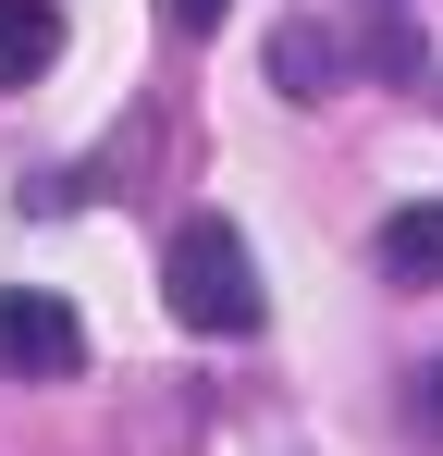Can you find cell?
I'll return each mask as SVG.
<instances>
[{
    "label": "cell",
    "instance_id": "cell-1",
    "mask_svg": "<svg viewBox=\"0 0 443 456\" xmlns=\"http://www.w3.org/2000/svg\"><path fill=\"white\" fill-rule=\"evenodd\" d=\"M160 297H173V321H185V333H222V346H234V333H259V259H246V234L234 223H210V210H197V223H173V247H160Z\"/></svg>",
    "mask_w": 443,
    "mask_h": 456
},
{
    "label": "cell",
    "instance_id": "cell-2",
    "mask_svg": "<svg viewBox=\"0 0 443 456\" xmlns=\"http://www.w3.org/2000/svg\"><path fill=\"white\" fill-rule=\"evenodd\" d=\"M86 370V321L50 284H0V382H74Z\"/></svg>",
    "mask_w": 443,
    "mask_h": 456
},
{
    "label": "cell",
    "instance_id": "cell-3",
    "mask_svg": "<svg viewBox=\"0 0 443 456\" xmlns=\"http://www.w3.org/2000/svg\"><path fill=\"white\" fill-rule=\"evenodd\" d=\"M62 62V0H0V86H37Z\"/></svg>",
    "mask_w": 443,
    "mask_h": 456
},
{
    "label": "cell",
    "instance_id": "cell-4",
    "mask_svg": "<svg viewBox=\"0 0 443 456\" xmlns=\"http://www.w3.org/2000/svg\"><path fill=\"white\" fill-rule=\"evenodd\" d=\"M382 272L394 284H443V198H419V210L382 223Z\"/></svg>",
    "mask_w": 443,
    "mask_h": 456
},
{
    "label": "cell",
    "instance_id": "cell-5",
    "mask_svg": "<svg viewBox=\"0 0 443 456\" xmlns=\"http://www.w3.org/2000/svg\"><path fill=\"white\" fill-rule=\"evenodd\" d=\"M271 75H284V99H320V86L345 75V50H333V37H308V25H284V37H271Z\"/></svg>",
    "mask_w": 443,
    "mask_h": 456
},
{
    "label": "cell",
    "instance_id": "cell-6",
    "mask_svg": "<svg viewBox=\"0 0 443 456\" xmlns=\"http://www.w3.org/2000/svg\"><path fill=\"white\" fill-rule=\"evenodd\" d=\"M407 432H419V444H443V358L407 382Z\"/></svg>",
    "mask_w": 443,
    "mask_h": 456
},
{
    "label": "cell",
    "instance_id": "cell-7",
    "mask_svg": "<svg viewBox=\"0 0 443 456\" xmlns=\"http://www.w3.org/2000/svg\"><path fill=\"white\" fill-rule=\"evenodd\" d=\"M222 12H234V0H160V25H173V37H210Z\"/></svg>",
    "mask_w": 443,
    "mask_h": 456
},
{
    "label": "cell",
    "instance_id": "cell-8",
    "mask_svg": "<svg viewBox=\"0 0 443 456\" xmlns=\"http://www.w3.org/2000/svg\"><path fill=\"white\" fill-rule=\"evenodd\" d=\"M382 12H394V0H382Z\"/></svg>",
    "mask_w": 443,
    "mask_h": 456
}]
</instances>
